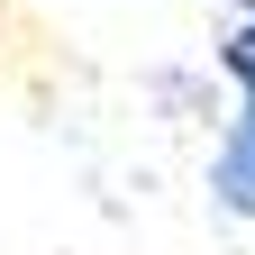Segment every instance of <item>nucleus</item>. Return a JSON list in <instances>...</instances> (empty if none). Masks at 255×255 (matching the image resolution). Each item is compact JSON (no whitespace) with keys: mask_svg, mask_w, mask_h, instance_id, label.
I'll return each instance as SVG.
<instances>
[{"mask_svg":"<svg viewBox=\"0 0 255 255\" xmlns=\"http://www.w3.org/2000/svg\"><path fill=\"white\" fill-rule=\"evenodd\" d=\"M219 64H228V82L255 101V0L237 9V27H228V46H219Z\"/></svg>","mask_w":255,"mask_h":255,"instance_id":"f03ea898","label":"nucleus"},{"mask_svg":"<svg viewBox=\"0 0 255 255\" xmlns=\"http://www.w3.org/2000/svg\"><path fill=\"white\" fill-rule=\"evenodd\" d=\"M210 191L228 201L237 219H255V101L228 119V137H219V164H210Z\"/></svg>","mask_w":255,"mask_h":255,"instance_id":"f257e3e1","label":"nucleus"}]
</instances>
